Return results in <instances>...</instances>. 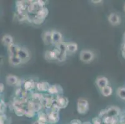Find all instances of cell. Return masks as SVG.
I'll return each mask as SVG.
<instances>
[{"label":"cell","mask_w":125,"mask_h":124,"mask_svg":"<svg viewBox=\"0 0 125 124\" xmlns=\"http://www.w3.org/2000/svg\"><path fill=\"white\" fill-rule=\"evenodd\" d=\"M51 112H56V113H59V111L61 110V109L57 105L55 104V101H54V105H52V108L51 109Z\"/></svg>","instance_id":"836d02e7"},{"label":"cell","mask_w":125,"mask_h":124,"mask_svg":"<svg viewBox=\"0 0 125 124\" xmlns=\"http://www.w3.org/2000/svg\"><path fill=\"white\" fill-rule=\"evenodd\" d=\"M9 62L12 66H18L22 63V61L19 57L17 56H10L9 55Z\"/></svg>","instance_id":"44dd1931"},{"label":"cell","mask_w":125,"mask_h":124,"mask_svg":"<svg viewBox=\"0 0 125 124\" xmlns=\"http://www.w3.org/2000/svg\"><path fill=\"white\" fill-rule=\"evenodd\" d=\"M36 84L37 83L33 81L32 79H28V80L24 81L23 84V87L25 90L28 92H31L34 88L36 87Z\"/></svg>","instance_id":"9a60e30c"},{"label":"cell","mask_w":125,"mask_h":124,"mask_svg":"<svg viewBox=\"0 0 125 124\" xmlns=\"http://www.w3.org/2000/svg\"><path fill=\"white\" fill-rule=\"evenodd\" d=\"M49 94L52 95H62L63 94V89L62 86L59 85H51L48 91Z\"/></svg>","instance_id":"ba28073f"},{"label":"cell","mask_w":125,"mask_h":124,"mask_svg":"<svg viewBox=\"0 0 125 124\" xmlns=\"http://www.w3.org/2000/svg\"><path fill=\"white\" fill-rule=\"evenodd\" d=\"M108 22H110V24L113 26H118L121 22L120 17L117 14L114 13V12L110 14L108 16Z\"/></svg>","instance_id":"7c38bea8"},{"label":"cell","mask_w":125,"mask_h":124,"mask_svg":"<svg viewBox=\"0 0 125 124\" xmlns=\"http://www.w3.org/2000/svg\"><path fill=\"white\" fill-rule=\"evenodd\" d=\"M51 85L47 81L37 82L36 84L37 90L39 92H48Z\"/></svg>","instance_id":"4fadbf2b"},{"label":"cell","mask_w":125,"mask_h":124,"mask_svg":"<svg viewBox=\"0 0 125 124\" xmlns=\"http://www.w3.org/2000/svg\"><path fill=\"white\" fill-rule=\"evenodd\" d=\"M89 110V104L87 100L80 98L77 101V112L81 115L86 114Z\"/></svg>","instance_id":"7a4b0ae2"},{"label":"cell","mask_w":125,"mask_h":124,"mask_svg":"<svg viewBox=\"0 0 125 124\" xmlns=\"http://www.w3.org/2000/svg\"><path fill=\"white\" fill-rule=\"evenodd\" d=\"M4 90V85L3 83H0V92L1 93H3Z\"/></svg>","instance_id":"74e56055"},{"label":"cell","mask_w":125,"mask_h":124,"mask_svg":"<svg viewBox=\"0 0 125 124\" xmlns=\"http://www.w3.org/2000/svg\"><path fill=\"white\" fill-rule=\"evenodd\" d=\"M21 48L22 47H21L19 45L13 44L8 48L9 55L10 56H17L18 53H19V51L21 50Z\"/></svg>","instance_id":"2e32d148"},{"label":"cell","mask_w":125,"mask_h":124,"mask_svg":"<svg viewBox=\"0 0 125 124\" xmlns=\"http://www.w3.org/2000/svg\"><path fill=\"white\" fill-rule=\"evenodd\" d=\"M105 115H106V109L101 110L100 112L99 113V116H98V117H100L102 119V118H103V117H104Z\"/></svg>","instance_id":"d590c367"},{"label":"cell","mask_w":125,"mask_h":124,"mask_svg":"<svg viewBox=\"0 0 125 124\" xmlns=\"http://www.w3.org/2000/svg\"><path fill=\"white\" fill-rule=\"evenodd\" d=\"M67 52L65 53H60L59 57L57 58V61L60 62H62L67 60Z\"/></svg>","instance_id":"4dcf8cb0"},{"label":"cell","mask_w":125,"mask_h":124,"mask_svg":"<svg viewBox=\"0 0 125 124\" xmlns=\"http://www.w3.org/2000/svg\"><path fill=\"white\" fill-rule=\"evenodd\" d=\"M121 51H125V43L123 42L121 46Z\"/></svg>","instance_id":"ab89813d"},{"label":"cell","mask_w":125,"mask_h":124,"mask_svg":"<svg viewBox=\"0 0 125 124\" xmlns=\"http://www.w3.org/2000/svg\"><path fill=\"white\" fill-rule=\"evenodd\" d=\"M92 122L94 124H102V118H100V117H96L93 119Z\"/></svg>","instance_id":"e575fe53"},{"label":"cell","mask_w":125,"mask_h":124,"mask_svg":"<svg viewBox=\"0 0 125 124\" xmlns=\"http://www.w3.org/2000/svg\"><path fill=\"white\" fill-rule=\"evenodd\" d=\"M123 42L124 43H125V32L123 34Z\"/></svg>","instance_id":"b9f144b4"},{"label":"cell","mask_w":125,"mask_h":124,"mask_svg":"<svg viewBox=\"0 0 125 124\" xmlns=\"http://www.w3.org/2000/svg\"><path fill=\"white\" fill-rule=\"evenodd\" d=\"M32 124H40V123H39V122L37 120V121L34 122Z\"/></svg>","instance_id":"7bdbcfd3"},{"label":"cell","mask_w":125,"mask_h":124,"mask_svg":"<svg viewBox=\"0 0 125 124\" xmlns=\"http://www.w3.org/2000/svg\"><path fill=\"white\" fill-rule=\"evenodd\" d=\"M100 90L102 94L104 97H108L113 93V89L110 86H105V87H103Z\"/></svg>","instance_id":"cb8c5ba5"},{"label":"cell","mask_w":125,"mask_h":124,"mask_svg":"<svg viewBox=\"0 0 125 124\" xmlns=\"http://www.w3.org/2000/svg\"><path fill=\"white\" fill-rule=\"evenodd\" d=\"M29 4V1H17L16 3V6L17 8V12L22 13L26 12L28 11V6Z\"/></svg>","instance_id":"5b68a950"},{"label":"cell","mask_w":125,"mask_h":124,"mask_svg":"<svg viewBox=\"0 0 125 124\" xmlns=\"http://www.w3.org/2000/svg\"><path fill=\"white\" fill-rule=\"evenodd\" d=\"M37 121L41 124H46L47 122V115L44 112H38V120Z\"/></svg>","instance_id":"484cf974"},{"label":"cell","mask_w":125,"mask_h":124,"mask_svg":"<svg viewBox=\"0 0 125 124\" xmlns=\"http://www.w3.org/2000/svg\"><path fill=\"white\" fill-rule=\"evenodd\" d=\"M42 108V105L40 102H36L32 101H29L27 105V109L35 112H41Z\"/></svg>","instance_id":"30bf717a"},{"label":"cell","mask_w":125,"mask_h":124,"mask_svg":"<svg viewBox=\"0 0 125 124\" xmlns=\"http://www.w3.org/2000/svg\"><path fill=\"white\" fill-rule=\"evenodd\" d=\"M45 7V1L42 0H37V1H29V4L28 6V13L29 15L34 16L37 14V12L42 8Z\"/></svg>","instance_id":"6da1fadb"},{"label":"cell","mask_w":125,"mask_h":124,"mask_svg":"<svg viewBox=\"0 0 125 124\" xmlns=\"http://www.w3.org/2000/svg\"><path fill=\"white\" fill-rule=\"evenodd\" d=\"M42 39L45 45H49L52 44L51 31H49V30L44 31L42 34Z\"/></svg>","instance_id":"5bb4252c"},{"label":"cell","mask_w":125,"mask_h":124,"mask_svg":"<svg viewBox=\"0 0 125 124\" xmlns=\"http://www.w3.org/2000/svg\"><path fill=\"white\" fill-rule=\"evenodd\" d=\"M96 84L97 86L99 87L100 89H102L103 87H105L106 86H108V79L107 78L104 76H99L96 79Z\"/></svg>","instance_id":"e0dca14e"},{"label":"cell","mask_w":125,"mask_h":124,"mask_svg":"<svg viewBox=\"0 0 125 124\" xmlns=\"http://www.w3.org/2000/svg\"><path fill=\"white\" fill-rule=\"evenodd\" d=\"M26 111V109H24V107H14V111L15 112L16 115L19 117L25 115Z\"/></svg>","instance_id":"83f0119b"},{"label":"cell","mask_w":125,"mask_h":124,"mask_svg":"<svg viewBox=\"0 0 125 124\" xmlns=\"http://www.w3.org/2000/svg\"><path fill=\"white\" fill-rule=\"evenodd\" d=\"M51 34H52V44L55 46L56 45L59 44L62 42V38L63 36L62 34L60 32L55 30H51Z\"/></svg>","instance_id":"52a82bcc"},{"label":"cell","mask_w":125,"mask_h":124,"mask_svg":"<svg viewBox=\"0 0 125 124\" xmlns=\"http://www.w3.org/2000/svg\"><path fill=\"white\" fill-rule=\"evenodd\" d=\"M121 54H122V57L125 59V51H121Z\"/></svg>","instance_id":"60d3db41"},{"label":"cell","mask_w":125,"mask_h":124,"mask_svg":"<svg viewBox=\"0 0 125 124\" xmlns=\"http://www.w3.org/2000/svg\"><path fill=\"white\" fill-rule=\"evenodd\" d=\"M6 83H7L8 85L13 86V85H16L17 83L19 81V79L15 75H10L6 76Z\"/></svg>","instance_id":"ffe728a7"},{"label":"cell","mask_w":125,"mask_h":124,"mask_svg":"<svg viewBox=\"0 0 125 124\" xmlns=\"http://www.w3.org/2000/svg\"><path fill=\"white\" fill-rule=\"evenodd\" d=\"M94 58V53L89 50H83L80 53V59L84 63H90Z\"/></svg>","instance_id":"3957f363"},{"label":"cell","mask_w":125,"mask_h":124,"mask_svg":"<svg viewBox=\"0 0 125 124\" xmlns=\"http://www.w3.org/2000/svg\"><path fill=\"white\" fill-rule=\"evenodd\" d=\"M121 110L118 107L110 106L106 109V115L111 117H116L119 115Z\"/></svg>","instance_id":"8fae6325"},{"label":"cell","mask_w":125,"mask_h":124,"mask_svg":"<svg viewBox=\"0 0 125 124\" xmlns=\"http://www.w3.org/2000/svg\"><path fill=\"white\" fill-rule=\"evenodd\" d=\"M1 41L3 45L4 46L7 47L8 48L14 44L13 43V38H12V36H11L10 35H8V34L4 35L3 37V38H2Z\"/></svg>","instance_id":"d6986e66"},{"label":"cell","mask_w":125,"mask_h":124,"mask_svg":"<svg viewBox=\"0 0 125 124\" xmlns=\"http://www.w3.org/2000/svg\"><path fill=\"white\" fill-rule=\"evenodd\" d=\"M18 56L19 57V58L21 59L22 63L28 62L30 59V54H29V51L28 50L27 48L24 47L21 48V50L19 51Z\"/></svg>","instance_id":"9c48e42d"},{"label":"cell","mask_w":125,"mask_h":124,"mask_svg":"<svg viewBox=\"0 0 125 124\" xmlns=\"http://www.w3.org/2000/svg\"><path fill=\"white\" fill-rule=\"evenodd\" d=\"M55 102L60 109H65L68 106L69 101L67 97H65L62 95H59Z\"/></svg>","instance_id":"8992f818"},{"label":"cell","mask_w":125,"mask_h":124,"mask_svg":"<svg viewBox=\"0 0 125 124\" xmlns=\"http://www.w3.org/2000/svg\"><path fill=\"white\" fill-rule=\"evenodd\" d=\"M60 54V52L57 48H54L52 50H47L44 53V57L47 61L57 60V58Z\"/></svg>","instance_id":"277c9868"},{"label":"cell","mask_w":125,"mask_h":124,"mask_svg":"<svg viewBox=\"0 0 125 124\" xmlns=\"http://www.w3.org/2000/svg\"><path fill=\"white\" fill-rule=\"evenodd\" d=\"M78 50V45L76 43L70 42L67 44V51L70 53H74Z\"/></svg>","instance_id":"603a6c76"},{"label":"cell","mask_w":125,"mask_h":124,"mask_svg":"<svg viewBox=\"0 0 125 124\" xmlns=\"http://www.w3.org/2000/svg\"><path fill=\"white\" fill-rule=\"evenodd\" d=\"M44 20H45L41 19V18H37V16H34L33 19H32V22H33L34 24H35L36 25H40L42 24L44 22Z\"/></svg>","instance_id":"1f68e13d"},{"label":"cell","mask_w":125,"mask_h":124,"mask_svg":"<svg viewBox=\"0 0 125 124\" xmlns=\"http://www.w3.org/2000/svg\"><path fill=\"white\" fill-rule=\"evenodd\" d=\"M49 14V10L47 9V8L46 7H44L43 8H42L40 11H39L37 13V14L36 15V16H37V18H39L42 19H44L45 20L46 19V18L47 17Z\"/></svg>","instance_id":"7402d4cb"},{"label":"cell","mask_w":125,"mask_h":124,"mask_svg":"<svg viewBox=\"0 0 125 124\" xmlns=\"http://www.w3.org/2000/svg\"><path fill=\"white\" fill-rule=\"evenodd\" d=\"M67 43L62 41L61 43H59V44L55 45V48H57L60 52V53L67 52Z\"/></svg>","instance_id":"4316f807"},{"label":"cell","mask_w":125,"mask_h":124,"mask_svg":"<svg viewBox=\"0 0 125 124\" xmlns=\"http://www.w3.org/2000/svg\"><path fill=\"white\" fill-rule=\"evenodd\" d=\"M6 108H7V105H6V102L3 99H1V101H0V112H1V114H4L5 113Z\"/></svg>","instance_id":"f546056e"},{"label":"cell","mask_w":125,"mask_h":124,"mask_svg":"<svg viewBox=\"0 0 125 124\" xmlns=\"http://www.w3.org/2000/svg\"><path fill=\"white\" fill-rule=\"evenodd\" d=\"M36 114V112H34V111H31V110H29V109H26V114H25V115L28 118H32L33 117H34Z\"/></svg>","instance_id":"d6a6232c"},{"label":"cell","mask_w":125,"mask_h":124,"mask_svg":"<svg viewBox=\"0 0 125 124\" xmlns=\"http://www.w3.org/2000/svg\"><path fill=\"white\" fill-rule=\"evenodd\" d=\"M117 95L120 99L125 100V87H119L117 89Z\"/></svg>","instance_id":"f1b7e54d"},{"label":"cell","mask_w":125,"mask_h":124,"mask_svg":"<svg viewBox=\"0 0 125 124\" xmlns=\"http://www.w3.org/2000/svg\"><path fill=\"white\" fill-rule=\"evenodd\" d=\"M44 99V96L42 93H35L31 95L32 101L36 102H41Z\"/></svg>","instance_id":"d4e9b609"},{"label":"cell","mask_w":125,"mask_h":124,"mask_svg":"<svg viewBox=\"0 0 125 124\" xmlns=\"http://www.w3.org/2000/svg\"><path fill=\"white\" fill-rule=\"evenodd\" d=\"M92 3L94 4H99V3H103V1H101V0H99V1H95V0H92L91 1Z\"/></svg>","instance_id":"f35d334b"},{"label":"cell","mask_w":125,"mask_h":124,"mask_svg":"<svg viewBox=\"0 0 125 124\" xmlns=\"http://www.w3.org/2000/svg\"><path fill=\"white\" fill-rule=\"evenodd\" d=\"M124 10H125V6H124Z\"/></svg>","instance_id":"ee69618b"},{"label":"cell","mask_w":125,"mask_h":124,"mask_svg":"<svg viewBox=\"0 0 125 124\" xmlns=\"http://www.w3.org/2000/svg\"><path fill=\"white\" fill-rule=\"evenodd\" d=\"M59 113L51 112L47 115V122L51 124H55L59 120Z\"/></svg>","instance_id":"ac0fdd59"},{"label":"cell","mask_w":125,"mask_h":124,"mask_svg":"<svg viewBox=\"0 0 125 124\" xmlns=\"http://www.w3.org/2000/svg\"><path fill=\"white\" fill-rule=\"evenodd\" d=\"M70 124H82V122L80 120H78V119H74V120H72L70 122Z\"/></svg>","instance_id":"8d00e7d4"}]
</instances>
